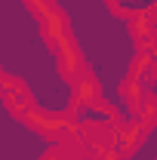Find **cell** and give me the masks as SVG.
<instances>
[{
	"instance_id": "obj_4",
	"label": "cell",
	"mask_w": 157,
	"mask_h": 160,
	"mask_svg": "<svg viewBox=\"0 0 157 160\" xmlns=\"http://www.w3.org/2000/svg\"><path fill=\"white\" fill-rule=\"evenodd\" d=\"M99 102V86L93 77H86V74H77L74 77V99L71 105L74 108H86V105H96Z\"/></svg>"
},
{
	"instance_id": "obj_6",
	"label": "cell",
	"mask_w": 157,
	"mask_h": 160,
	"mask_svg": "<svg viewBox=\"0 0 157 160\" xmlns=\"http://www.w3.org/2000/svg\"><path fill=\"white\" fill-rule=\"evenodd\" d=\"M40 160H65V157H62V154H59V148H56V151H49L46 157H40Z\"/></svg>"
},
{
	"instance_id": "obj_1",
	"label": "cell",
	"mask_w": 157,
	"mask_h": 160,
	"mask_svg": "<svg viewBox=\"0 0 157 160\" xmlns=\"http://www.w3.org/2000/svg\"><path fill=\"white\" fill-rule=\"evenodd\" d=\"M25 120H28L37 132L49 136V139H62V136L71 129V123H68L65 117H59V114H46V111H28Z\"/></svg>"
},
{
	"instance_id": "obj_5",
	"label": "cell",
	"mask_w": 157,
	"mask_h": 160,
	"mask_svg": "<svg viewBox=\"0 0 157 160\" xmlns=\"http://www.w3.org/2000/svg\"><path fill=\"white\" fill-rule=\"evenodd\" d=\"M28 6H31V9L37 12V19H43V16H46V12L53 9V3H49V0H28Z\"/></svg>"
},
{
	"instance_id": "obj_3",
	"label": "cell",
	"mask_w": 157,
	"mask_h": 160,
	"mask_svg": "<svg viewBox=\"0 0 157 160\" xmlns=\"http://www.w3.org/2000/svg\"><path fill=\"white\" fill-rule=\"evenodd\" d=\"M53 46L59 52V68L65 71V77H77L80 74V56H77V49H74V43H71V37L56 40Z\"/></svg>"
},
{
	"instance_id": "obj_2",
	"label": "cell",
	"mask_w": 157,
	"mask_h": 160,
	"mask_svg": "<svg viewBox=\"0 0 157 160\" xmlns=\"http://www.w3.org/2000/svg\"><path fill=\"white\" fill-rule=\"evenodd\" d=\"M0 96H3V102L19 114V117H25L28 111H31V99H28V92H25V86H19L16 80H3V86H0Z\"/></svg>"
}]
</instances>
